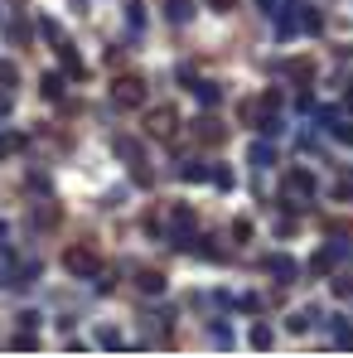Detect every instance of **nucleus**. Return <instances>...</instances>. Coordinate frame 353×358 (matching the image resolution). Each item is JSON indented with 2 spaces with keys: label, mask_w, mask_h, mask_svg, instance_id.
<instances>
[{
  "label": "nucleus",
  "mask_w": 353,
  "mask_h": 358,
  "mask_svg": "<svg viewBox=\"0 0 353 358\" xmlns=\"http://www.w3.org/2000/svg\"><path fill=\"white\" fill-rule=\"evenodd\" d=\"M63 266H68L73 276H97V252H92V247H73V252L63 257Z\"/></svg>",
  "instance_id": "obj_1"
},
{
  "label": "nucleus",
  "mask_w": 353,
  "mask_h": 358,
  "mask_svg": "<svg viewBox=\"0 0 353 358\" xmlns=\"http://www.w3.org/2000/svg\"><path fill=\"white\" fill-rule=\"evenodd\" d=\"M112 102H117V107H141V102H145V87H141V78H121L117 92H112Z\"/></svg>",
  "instance_id": "obj_2"
},
{
  "label": "nucleus",
  "mask_w": 353,
  "mask_h": 358,
  "mask_svg": "<svg viewBox=\"0 0 353 358\" xmlns=\"http://www.w3.org/2000/svg\"><path fill=\"white\" fill-rule=\"evenodd\" d=\"M150 131H155L160 141H170V136H175V112H170V107H155V112H150Z\"/></svg>",
  "instance_id": "obj_3"
},
{
  "label": "nucleus",
  "mask_w": 353,
  "mask_h": 358,
  "mask_svg": "<svg viewBox=\"0 0 353 358\" xmlns=\"http://www.w3.org/2000/svg\"><path fill=\"white\" fill-rule=\"evenodd\" d=\"M286 189H291V194H315V175L295 170V175H286Z\"/></svg>",
  "instance_id": "obj_4"
},
{
  "label": "nucleus",
  "mask_w": 353,
  "mask_h": 358,
  "mask_svg": "<svg viewBox=\"0 0 353 358\" xmlns=\"http://www.w3.org/2000/svg\"><path fill=\"white\" fill-rule=\"evenodd\" d=\"M141 291H145V296H160V291H165V276H160V271H141Z\"/></svg>",
  "instance_id": "obj_5"
},
{
  "label": "nucleus",
  "mask_w": 353,
  "mask_h": 358,
  "mask_svg": "<svg viewBox=\"0 0 353 358\" xmlns=\"http://www.w3.org/2000/svg\"><path fill=\"white\" fill-rule=\"evenodd\" d=\"M266 266H271V271H276V276H295V262H291V257H271V262H266Z\"/></svg>",
  "instance_id": "obj_6"
},
{
  "label": "nucleus",
  "mask_w": 353,
  "mask_h": 358,
  "mask_svg": "<svg viewBox=\"0 0 353 358\" xmlns=\"http://www.w3.org/2000/svg\"><path fill=\"white\" fill-rule=\"evenodd\" d=\"M44 97H49V102L63 97V78H59V73H49V78H44Z\"/></svg>",
  "instance_id": "obj_7"
},
{
  "label": "nucleus",
  "mask_w": 353,
  "mask_h": 358,
  "mask_svg": "<svg viewBox=\"0 0 353 358\" xmlns=\"http://www.w3.org/2000/svg\"><path fill=\"white\" fill-rule=\"evenodd\" d=\"M189 10H194V5H189V0H170V20H184V15H189Z\"/></svg>",
  "instance_id": "obj_8"
},
{
  "label": "nucleus",
  "mask_w": 353,
  "mask_h": 358,
  "mask_svg": "<svg viewBox=\"0 0 353 358\" xmlns=\"http://www.w3.org/2000/svg\"><path fill=\"white\" fill-rule=\"evenodd\" d=\"M300 24H305V29H310V34H319V24H324V20H319V15H315V10H310V15H300Z\"/></svg>",
  "instance_id": "obj_9"
},
{
  "label": "nucleus",
  "mask_w": 353,
  "mask_h": 358,
  "mask_svg": "<svg viewBox=\"0 0 353 358\" xmlns=\"http://www.w3.org/2000/svg\"><path fill=\"white\" fill-rule=\"evenodd\" d=\"M199 102H218V87L213 83H199Z\"/></svg>",
  "instance_id": "obj_10"
},
{
  "label": "nucleus",
  "mask_w": 353,
  "mask_h": 358,
  "mask_svg": "<svg viewBox=\"0 0 353 358\" xmlns=\"http://www.w3.org/2000/svg\"><path fill=\"white\" fill-rule=\"evenodd\" d=\"M334 194H339V199H344V194H353V175H349V179H339V184H334Z\"/></svg>",
  "instance_id": "obj_11"
},
{
  "label": "nucleus",
  "mask_w": 353,
  "mask_h": 358,
  "mask_svg": "<svg viewBox=\"0 0 353 358\" xmlns=\"http://www.w3.org/2000/svg\"><path fill=\"white\" fill-rule=\"evenodd\" d=\"M0 83H5V87L15 83V68H10V63H0Z\"/></svg>",
  "instance_id": "obj_12"
},
{
  "label": "nucleus",
  "mask_w": 353,
  "mask_h": 358,
  "mask_svg": "<svg viewBox=\"0 0 353 358\" xmlns=\"http://www.w3.org/2000/svg\"><path fill=\"white\" fill-rule=\"evenodd\" d=\"M334 136H339V141H349V145H353V126H334Z\"/></svg>",
  "instance_id": "obj_13"
},
{
  "label": "nucleus",
  "mask_w": 353,
  "mask_h": 358,
  "mask_svg": "<svg viewBox=\"0 0 353 358\" xmlns=\"http://www.w3.org/2000/svg\"><path fill=\"white\" fill-rule=\"evenodd\" d=\"M208 5H213V10H233V0H208Z\"/></svg>",
  "instance_id": "obj_14"
},
{
  "label": "nucleus",
  "mask_w": 353,
  "mask_h": 358,
  "mask_svg": "<svg viewBox=\"0 0 353 358\" xmlns=\"http://www.w3.org/2000/svg\"><path fill=\"white\" fill-rule=\"evenodd\" d=\"M0 117H5V102H0Z\"/></svg>",
  "instance_id": "obj_15"
}]
</instances>
